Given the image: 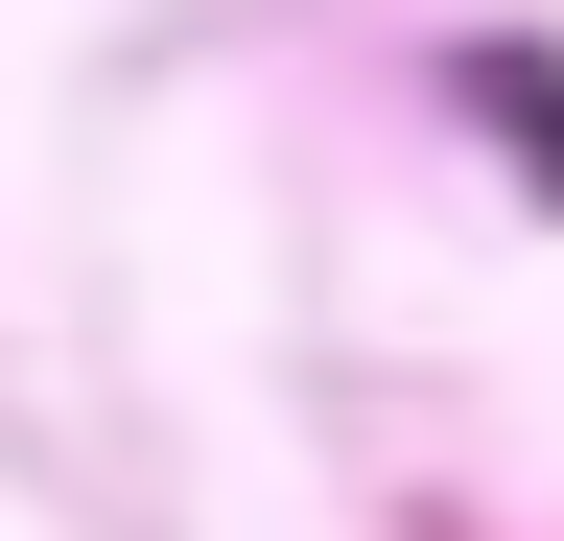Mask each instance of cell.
Wrapping results in <instances>:
<instances>
[{
    "instance_id": "cell-1",
    "label": "cell",
    "mask_w": 564,
    "mask_h": 541,
    "mask_svg": "<svg viewBox=\"0 0 564 541\" xmlns=\"http://www.w3.org/2000/svg\"><path fill=\"white\" fill-rule=\"evenodd\" d=\"M470 118H494V142L564 188V47H470Z\"/></svg>"
}]
</instances>
